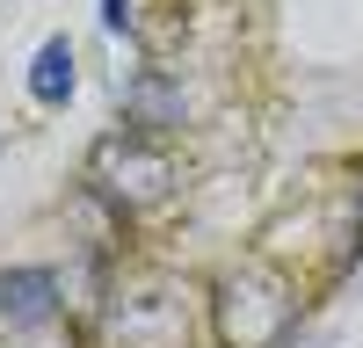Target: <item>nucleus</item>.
Segmentation results:
<instances>
[{
    "instance_id": "obj_1",
    "label": "nucleus",
    "mask_w": 363,
    "mask_h": 348,
    "mask_svg": "<svg viewBox=\"0 0 363 348\" xmlns=\"http://www.w3.org/2000/svg\"><path fill=\"white\" fill-rule=\"evenodd\" d=\"M306 319V290L284 261H233V269L211 283V334L218 348H284Z\"/></svg>"
},
{
    "instance_id": "obj_2",
    "label": "nucleus",
    "mask_w": 363,
    "mask_h": 348,
    "mask_svg": "<svg viewBox=\"0 0 363 348\" xmlns=\"http://www.w3.org/2000/svg\"><path fill=\"white\" fill-rule=\"evenodd\" d=\"M95 334H102V348H189V334H196L189 290L160 269H131L124 283H109Z\"/></svg>"
},
{
    "instance_id": "obj_3",
    "label": "nucleus",
    "mask_w": 363,
    "mask_h": 348,
    "mask_svg": "<svg viewBox=\"0 0 363 348\" xmlns=\"http://www.w3.org/2000/svg\"><path fill=\"white\" fill-rule=\"evenodd\" d=\"M174 182H182V167H174V153L153 131H109V138H95V153H87V196L109 203L116 218H138V211H153V203H167Z\"/></svg>"
},
{
    "instance_id": "obj_4",
    "label": "nucleus",
    "mask_w": 363,
    "mask_h": 348,
    "mask_svg": "<svg viewBox=\"0 0 363 348\" xmlns=\"http://www.w3.org/2000/svg\"><path fill=\"white\" fill-rule=\"evenodd\" d=\"M58 269H8L0 276V327H15V334H29V327H44V319H58Z\"/></svg>"
},
{
    "instance_id": "obj_5",
    "label": "nucleus",
    "mask_w": 363,
    "mask_h": 348,
    "mask_svg": "<svg viewBox=\"0 0 363 348\" xmlns=\"http://www.w3.org/2000/svg\"><path fill=\"white\" fill-rule=\"evenodd\" d=\"M73 37L58 29V37L37 44V58H29V95H37V109H66L73 102Z\"/></svg>"
},
{
    "instance_id": "obj_6",
    "label": "nucleus",
    "mask_w": 363,
    "mask_h": 348,
    "mask_svg": "<svg viewBox=\"0 0 363 348\" xmlns=\"http://www.w3.org/2000/svg\"><path fill=\"white\" fill-rule=\"evenodd\" d=\"M102 22H109V29H131L138 15H131V0H102Z\"/></svg>"
},
{
    "instance_id": "obj_7",
    "label": "nucleus",
    "mask_w": 363,
    "mask_h": 348,
    "mask_svg": "<svg viewBox=\"0 0 363 348\" xmlns=\"http://www.w3.org/2000/svg\"><path fill=\"white\" fill-rule=\"evenodd\" d=\"M349 240H356V254H363V167H356V232H349Z\"/></svg>"
}]
</instances>
